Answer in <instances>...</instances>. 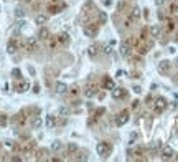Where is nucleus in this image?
<instances>
[{"label": "nucleus", "instance_id": "1", "mask_svg": "<svg viewBox=\"0 0 178 162\" xmlns=\"http://www.w3.org/2000/svg\"><path fill=\"white\" fill-rule=\"evenodd\" d=\"M96 152L101 157H107L109 154H111V144H109V142H104V141H102V142H97Z\"/></svg>", "mask_w": 178, "mask_h": 162}, {"label": "nucleus", "instance_id": "2", "mask_svg": "<svg viewBox=\"0 0 178 162\" xmlns=\"http://www.w3.org/2000/svg\"><path fill=\"white\" fill-rule=\"evenodd\" d=\"M153 108H155V111L157 112H162V111H165V108H167V99L165 98H157L155 99V104H153Z\"/></svg>", "mask_w": 178, "mask_h": 162}, {"label": "nucleus", "instance_id": "3", "mask_svg": "<svg viewBox=\"0 0 178 162\" xmlns=\"http://www.w3.org/2000/svg\"><path fill=\"white\" fill-rule=\"evenodd\" d=\"M127 121H129V112H127V111H122L121 114H117V117H116V124H117L119 127L124 126V124H127Z\"/></svg>", "mask_w": 178, "mask_h": 162}, {"label": "nucleus", "instance_id": "4", "mask_svg": "<svg viewBox=\"0 0 178 162\" xmlns=\"http://www.w3.org/2000/svg\"><path fill=\"white\" fill-rule=\"evenodd\" d=\"M55 91L58 93V94H66V93H68V84H66V83L58 81V83L55 84Z\"/></svg>", "mask_w": 178, "mask_h": 162}, {"label": "nucleus", "instance_id": "5", "mask_svg": "<svg viewBox=\"0 0 178 162\" xmlns=\"http://www.w3.org/2000/svg\"><path fill=\"white\" fill-rule=\"evenodd\" d=\"M111 94H112L114 99H122V98L125 96V89H124V88H114L111 91Z\"/></svg>", "mask_w": 178, "mask_h": 162}, {"label": "nucleus", "instance_id": "6", "mask_svg": "<svg viewBox=\"0 0 178 162\" xmlns=\"http://www.w3.org/2000/svg\"><path fill=\"white\" fill-rule=\"evenodd\" d=\"M173 154H175V152H173V149L170 146H165V147H162V159H172L173 157Z\"/></svg>", "mask_w": 178, "mask_h": 162}, {"label": "nucleus", "instance_id": "7", "mask_svg": "<svg viewBox=\"0 0 178 162\" xmlns=\"http://www.w3.org/2000/svg\"><path fill=\"white\" fill-rule=\"evenodd\" d=\"M102 88H104V89H107V91H112V89L116 88L114 80H112V78H104V81H102Z\"/></svg>", "mask_w": 178, "mask_h": 162}, {"label": "nucleus", "instance_id": "8", "mask_svg": "<svg viewBox=\"0 0 178 162\" xmlns=\"http://www.w3.org/2000/svg\"><path fill=\"white\" fill-rule=\"evenodd\" d=\"M96 33H97V30H96V27H94V25H86V27H84V35H86V36L94 38Z\"/></svg>", "mask_w": 178, "mask_h": 162}, {"label": "nucleus", "instance_id": "9", "mask_svg": "<svg viewBox=\"0 0 178 162\" xmlns=\"http://www.w3.org/2000/svg\"><path fill=\"white\" fill-rule=\"evenodd\" d=\"M97 94V88L94 86V84H89V86L84 89V96L86 98H92V96H96Z\"/></svg>", "mask_w": 178, "mask_h": 162}, {"label": "nucleus", "instance_id": "10", "mask_svg": "<svg viewBox=\"0 0 178 162\" xmlns=\"http://www.w3.org/2000/svg\"><path fill=\"white\" fill-rule=\"evenodd\" d=\"M170 66H172V63H170V61H168V60H163V61H160V63H158V71H160V73H167V71L170 70Z\"/></svg>", "mask_w": 178, "mask_h": 162}, {"label": "nucleus", "instance_id": "11", "mask_svg": "<svg viewBox=\"0 0 178 162\" xmlns=\"http://www.w3.org/2000/svg\"><path fill=\"white\" fill-rule=\"evenodd\" d=\"M45 124H46V127H48V129H53V127L56 126L55 116H53V114H48V116H46V119H45Z\"/></svg>", "mask_w": 178, "mask_h": 162}, {"label": "nucleus", "instance_id": "12", "mask_svg": "<svg viewBox=\"0 0 178 162\" xmlns=\"http://www.w3.org/2000/svg\"><path fill=\"white\" fill-rule=\"evenodd\" d=\"M28 89H30V83H28V81H21L20 84L17 86V91L18 93H25V91H28Z\"/></svg>", "mask_w": 178, "mask_h": 162}, {"label": "nucleus", "instance_id": "13", "mask_svg": "<svg viewBox=\"0 0 178 162\" xmlns=\"http://www.w3.org/2000/svg\"><path fill=\"white\" fill-rule=\"evenodd\" d=\"M15 51H17V43L13 40H10L7 43V53H8V55H13Z\"/></svg>", "mask_w": 178, "mask_h": 162}, {"label": "nucleus", "instance_id": "14", "mask_svg": "<svg viewBox=\"0 0 178 162\" xmlns=\"http://www.w3.org/2000/svg\"><path fill=\"white\" fill-rule=\"evenodd\" d=\"M87 55L91 56V58H96V56H97V46L96 45L87 46Z\"/></svg>", "mask_w": 178, "mask_h": 162}, {"label": "nucleus", "instance_id": "15", "mask_svg": "<svg viewBox=\"0 0 178 162\" xmlns=\"http://www.w3.org/2000/svg\"><path fill=\"white\" fill-rule=\"evenodd\" d=\"M48 35H50V31H48V28H40V31H38V38H41V40H46L48 38Z\"/></svg>", "mask_w": 178, "mask_h": 162}, {"label": "nucleus", "instance_id": "16", "mask_svg": "<svg viewBox=\"0 0 178 162\" xmlns=\"http://www.w3.org/2000/svg\"><path fill=\"white\" fill-rule=\"evenodd\" d=\"M160 31H162V30H160V27H158V25H153V27H150V35H152L153 38H157V36L160 35Z\"/></svg>", "mask_w": 178, "mask_h": 162}, {"label": "nucleus", "instance_id": "17", "mask_svg": "<svg viewBox=\"0 0 178 162\" xmlns=\"http://www.w3.org/2000/svg\"><path fill=\"white\" fill-rule=\"evenodd\" d=\"M114 41H109V43H107L106 46H104V53H106V55H112V53H114Z\"/></svg>", "mask_w": 178, "mask_h": 162}, {"label": "nucleus", "instance_id": "18", "mask_svg": "<svg viewBox=\"0 0 178 162\" xmlns=\"http://www.w3.org/2000/svg\"><path fill=\"white\" fill-rule=\"evenodd\" d=\"M58 40L61 41L63 45H68V43H69V35H68V33H60Z\"/></svg>", "mask_w": 178, "mask_h": 162}, {"label": "nucleus", "instance_id": "19", "mask_svg": "<svg viewBox=\"0 0 178 162\" xmlns=\"http://www.w3.org/2000/svg\"><path fill=\"white\" fill-rule=\"evenodd\" d=\"M61 147H63L61 141H53V144H51V151L58 152V151H61Z\"/></svg>", "mask_w": 178, "mask_h": 162}, {"label": "nucleus", "instance_id": "20", "mask_svg": "<svg viewBox=\"0 0 178 162\" xmlns=\"http://www.w3.org/2000/svg\"><path fill=\"white\" fill-rule=\"evenodd\" d=\"M46 20H48V18H46L45 15H38V17L35 18V23L41 27V25H45V23H46Z\"/></svg>", "mask_w": 178, "mask_h": 162}, {"label": "nucleus", "instance_id": "21", "mask_svg": "<svg viewBox=\"0 0 178 162\" xmlns=\"http://www.w3.org/2000/svg\"><path fill=\"white\" fill-rule=\"evenodd\" d=\"M35 45H36V40L33 38V36H30V38L26 40V48H28V50H33V48H35Z\"/></svg>", "mask_w": 178, "mask_h": 162}, {"label": "nucleus", "instance_id": "22", "mask_svg": "<svg viewBox=\"0 0 178 162\" xmlns=\"http://www.w3.org/2000/svg\"><path fill=\"white\" fill-rule=\"evenodd\" d=\"M129 53H130V50H129V45L122 43V45H121V55H122V56H127Z\"/></svg>", "mask_w": 178, "mask_h": 162}, {"label": "nucleus", "instance_id": "23", "mask_svg": "<svg viewBox=\"0 0 178 162\" xmlns=\"http://www.w3.org/2000/svg\"><path fill=\"white\" fill-rule=\"evenodd\" d=\"M58 114H60V116H63V117H66L68 114H69V109H68L66 106H61L60 109H58Z\"/></svg>", "mask_w": 178, "mask_h": 162}, {"label": "nucleus", "instance_id": "24", "mask_svg": "<svg viewBox=\"0 0 178 162\" xmlns=\"http://www.w3.org/2000/svg\"><path fill=\"white\" fill-rule=\"evenodd\" d=\"M15 17L17 18H23V17H25V10H23L21 7H17L15 8Z\"/></svg>", "mask_w": 178, "mask_h": 162}, {"label": "nucleus", "instance_id": "25", "mask_svg": "<svg viewBox=\"0 0 178 162\" xmlns=\"http://www.w3.org/2000/svg\"><path fill=\"white\" fill-rule=\"evenodd\" d=\"M76 151H78V144L76 142H69V144H68V152L73 154V152H76Z\"/></svg>", "mask_w": 178, "mask_h": 162}, {"label": "nucleus", "instance_id": "26", "mask_svg": "<svg viewBox=\"0 0 178 162\" xmlns=\"http://www.w3.org/2000/svg\"><path fill=\"white\" fill-rule=\"evenodd\" d=\"M132 18H140V8L139 7H134V10H132Z\"/></svg>", "mask_w": 178, "mask_h": 162}, {"label": "nucleus", "instance_id": "27", "mask_svg": "<svg viewBox=\"0 0 178 162\" xmlns=\"http://www.w3.org/2000/svg\"><path fill=\"white\" fill-rule=\"evenodd\" d=\"M12 76H13V78H17V80H20V78H21V71L18 70V68H13V71H12Z\"/></svg>", "mask_w": 178, "mask_h": 162}, {"label": "nucleus", "instance_id": "28", "mask_svg": "<svg viewBox=\"0 0 178 162\" xmlns=\"http://www.w3.org/2000/svg\"><path fill=\"white\" fill-rule=\"evenodd\" d=\"M150 147H152V149H160V147H162V141H153L152 144H150Z\"/></svg>", "mask_w": 178, "mask_h": 162}, {"label": "nucleus", "instance_id": "29", "mask_svg": "<svg viewBox=\"0 0 178 162\" xmlns=\"http://www.w3.org/2000/svg\"><path fill=\"white\" fill-rule=\"evenodd\" d=\"M40 126H41V119H40V117H36L35 121H33V127H35V129H38Z\"/></svg>", "mask_w": 178, "mask_h": 162}, {"label": "nucleus", "instance_id": "30", "mask_svg": "<svg viewBox=\"0 0 178 162\" xmlns=\"http://www.w3.org/2000/svg\"><path fill=\"white\" fill-rule=\"evenodd\" d=\"M25 23H26L25 20H18V22H17V25H18V28H23V27H25Z\"/></svg>", "mask_w": 178, "mask_h": 162}, {"label": "nucleus", "instance_id": "31", "mask_svg": "<svg viewBox=\"0 0 178 162\" xmlns=\"http://www.w3.org/2000/svg\"><path fill=\"white\" fill-rule=\"evenodd\" d=\"M5 147H7V149H12V147H13V142H12V141H5Z\"/></svg>", "mask_w": 178, "mask_h": 162}, {"label": "nucleus", "instance_id": "32", "mask_svg": "<svg viewBox=\"0 0 178 162\" xmlns=\"http://www.w3.org/2000/svg\"><path fill=\"white\" fill-rule=\"evenodd\" d=\"M99 20H101V22H106L107 20V15H106V13H101V15H99Z\"/></svg>", "mask_w": 178, "mask_h": 162}, {"label": "nucleus", "instance_id": "33", "mask_svg": "<svg viewBox=\"0 0 178 162\" xmlns=\"http://www.w3.org/2000/svg\"><path fill=\"white\" fill-rule=\"evenodd\" d=\"M163 3H165V0H155V5L157 7H162Z\"/></svg>", "mask_w": 178, "mask_h": 162}, {"label": "nucleus", "instance_id": "34", "mask_svg": "<svg viewBox=\"0 0 178 162\" xmlns=\"http://www.w3.org/2000/svg\"><path fill=\"white\" fill-rule=\"evenodd\" d=\"M134 91L139 94V93H142V88H140V86H134Z\"/></svg>", "mask_w": 178, "mask_h": 162}, {"label": "nucleus", "instance_id": "35", "mask_svg": "<svg viewBox=\"0 0 178 162\" xmlns=\"http://www.w3.org/2000/svg\"><path fill=\"white\" fill-rule=\"evenodd\" d=\"M33 93H40V86H38V84H35V88H33Z\"/></svg>", "mask_w": 178, "mask_h": 162}, {"label": "nucleus", "instance_id": "36", "mask_svg": "<svg viewBox=\"0 0 178 162\" xmlns=\"http://www.w3.org/2000/svg\"><path fill=\"white\" fill-rule=\"evenodd\" d=\"M175 65H177V66H178V58H177V60H175Z\"/></svg>", "mask_w": 178, "mask_h": 162}]
</instances>
